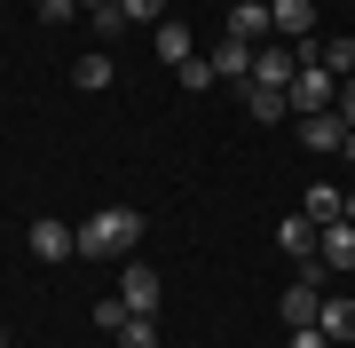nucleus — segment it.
<instances>
[{"mask_svg": "<svg viewBox=\"0 0 355 348\" xmlns=\"http://www.w3.org/2000/svg\"><path fill=\"white\" fill-rule=\"evenodd\" d=\"M135 238H142V214L135 206H95L87 222H79V254H87V261H127Z\"/></svg>", "mask_w": 355, "mask_h": 348, "instance_id": "obj_1", "label": "nucleus"}, {"mask_svg": "<svg viewBox=\"0 0 355 348\" xmlns=\"http://www.w3.org/2000/svg\"><path fill=\"white\" fill-rule=\"evenodd\" d=\"M268 24H277V40H316V0H277Z\"/></svg>", "mask_w": 355, "mask_h": 348, "instance_id": "obj_8", "label": "nucleus"}, {"mask_svg": "<svg viewBox=\"0 0 355 348\" xmlns=\"http://www.w3.org/2000/svg\"><path fill=\"white\" fill-rule=\"evenodd\" d=\"M79 16V0H40V24H71Z\"/></svg>", "mask_w": 355, "mask_h": 348, "instance_id": "obj_21", "label": "nucleus"}, {"mask_svg": "<svg viewBox=\"0 0 355 348\" xmlns=\"http://www.w3.org/2000/svg\"><path fill=\"white\" fill-rule=\"evenodd\" d=\"M32 254H40V261H71V254H79V230L55 222V214H40V222H32Z\"/></svg>", "mask_w": 355, "mask_h": 348, "instance_id": "obj_5", "label": "nucleus"}, {"mask_svg": "<svg viewBox=\"0 0 355 348\" xmlns=\"http://www.w3.org/2000/svg\"><path fill=\"white\" fill-rule=\"evenodd\" d=\"M331 111H340L347 127H355V79H340V103H331Z\"/></svg>", "mask_w": 355, "mask_h": 348, "instance_id": "obj_23", "label": "nucleus"}, {"mask_svg": "<svg viewBox=\"0 0 355 348\" xmlns=\"http://www.w3.org/2000/svg\"><path fill=\"white\" fill-rule=\"evenodd\" d=\"M111 79H119V64H111V56H79V64H71V88H87V95H103V88H111Z\"/></svg>", "mask_w": 355, "mask_h": 348, "instance_id": "obj_14", "label": "nucleus"}, {"mask_svg": "<svg viewBox=\"0 0 355 348\" xmlns=\"http://www.w3.org/2000/svg\"><path fill=\"white\" fill-rule=\"evenodd\" d=\"M308 64H324L331 79H355V40H308Z\"/></svg>", "mask_w": 355, "mask_h": 348, "instance_id": "obj_12", "label": "nucleus"}, {"mask_svg": "<svg viewBox=\"0 0 355 348\" xmlns=\"http://www.w3.org/2000/svg\"><path fill=\"white\" fill-rule=\"evenodd\" d=\"M229 40H245V48L277 40V24H268V0H237V8H229Z\"/></svg>", "mask_w": 355, "mask_h": 348, "instance_id": "obj_6", "label": "nucleus"}, {"mask_svg": "<svg viewBox=\"0 0 355 348\" xmlns=\"http://www.w3.org/2000/svg\"><path fill=\"white\" fill-rule=\"evenodd\" d=\"M292 348H331V340L316 333V324H292Z\"/></svg>", "mask_w": 355, "mask_h": 348, "instance_id": "obj_22", "label": "nucleus"}, {"mask_svg": "<svg viewBox=\"0 0 355 348\" xmlns=\"http://www.w3.org/2000/svg\"><path fill=\"white\" fill-rule=\"evenodd\" d=\"M237 95H245V111H253V119H261V127H277V119L292 111V95H284V88H261V79H245V88H237Z\"/></svg>", "mask_w": 355, "mask_h": 348, "instance_id": "obj_10", "label": "nucleus"}, {"mask_svg": "<svg viewBox=\"0 0 355 348\" xmlns=\"http://www.w3.org/2000/svg\"><path fill=\"white\" fill-rule=\"evenodd\" d=\"M190 56H198V40H190V24H182V16H166V24H158V64H190Z\"/></svg>", "mask_w": 355, "mask_h": 348, "instance_id": "obj_11", "label": "nucleus"}, {"mask_svg": "<svg viewBox=\"0 0 355 348\" xmlns=\"http://www.w3.org/2000/svg\"><path fill=\"white\" fill-rule=\"evenodd\" d=\"M268 8H277V0H268Z\"/></svg>", "mask_w": 355, "mask_h": 348, "instance_id": "obj_27", "label": "nucleus"}, {"mask_svg": "<svg viewBox=\"0 0 355 348\" xmlns=\"http://www.w3.org/2000/svg\"><path fill=\"white\" fill-rule=\"evenodd\" d=\"M214 72L245 88V79H253V48H245V40H221V48H214Z\"/></svg>", "mask_w": 355, "mask_h": 348, "instance_id": "obj_16", "label": "nucleus"}, {"mask_svg": "<svg viewBox=\"0 0 355 348\" xmlns=\"http://www.w3.org/2000/svg\"><path fill=\"white\" fill-rule=\"evenodd\" d=\"M158 293H166V277L150 270V261H127V277H119V301H127L135 317H158Z\"/></svg>", "mask_w": 355, "mask_h": 348, "instance_id": "obj_2", "label": "nucleus"}, {"mask_svg": "<svg viewBox=\"0 0 355 348\" xmlns=\"http://www.w3.org/2000/svg\"><path fill=\"white\" fill-rule=\"evenodd\" d=\"M0 348H8V324H0Z\"/></svg>", "mask_w": 355, "mask_h": 348, "instance_id": "obj_26", "label": "nucleus"}, {"mask_svg": "<svg viewBox=\"0 0 355 348\" xmlns=\"http://www.w3.org/2000/svg\"><path fill=\"white\" fill-rule=\"evenodd\" d=\"M174 79H182V88H190V95H205V88H214L221 72H214V56H190V64H182Z\"/></svg>", "mask_w": 355, "mask_h": 348, "instance_id": "obj_17", "label": "nucleus"}, {"mask_svg": "<svg viewBox=\"0 0 355 348\" xmlns=\"http://www.w3.org/2000/svg\"><path fill=\"white\" fill-rule=\"evenodd\" d=\"M111 340H119V348H158V324H150V317H127Z\"/></svg>", "mask_w": 355, "mask_h": 348, "instance_id": "obj_18", "label": "nucleus"}, {"mask_svg": "<svg viewBox=\"0 0 355 348\" xmlns=\"http://www.w3.org/2000/svg\"><path fill=\"white\" fill-rule=\"evenodd\" d=\"M347 167H355V127H347Z\"/></svg>", "mask_w": 355, "mask_h": 348, "instance_id": "obj_24", "label": "nucleus"}, {"mask_svg": "<svg viewBox=\"0 0 355 348\" xmlns=\"http://www.w3.org/2000/svg\"><path fill=\"white\" fill-rule=\"evenodd\" d=\"M316 261H324L331 277L355 270V222H324V230H316Z\"/></svg>", "mask_w": 355, "mask_h": 348, "instance_id": "obj_4", "label": "nucleus"}, {"mask_svg": "<svg viewBox=\"0 0 355 348\" xmlns=\"http://www.w3.org/2000/svg\"><path fill=\"white\" fill-rule=\"evenodd\" d=\"M277 245H284L292 261H316V222H308V214H284L277 222Z\"/></svg>", "mask_w": 355, "mask_h": 348, "instance_id": "obj_13", "label": "nucleus"}, {"mask_svg": "<svg viewBox=\"0 0 355 348\" xmlns=\"http://www.w3.org/2000/svg\"><path fill=\"white\" fill-rule=\"evenodd\" d=\"M300 142L308 151H347V119L340 111H300Z\"/></svg>", "mask_w": 355, "mask_h": 348, "instance_id": "obj_7", "label": "nucleus"}, {"mask_svg": "<svg viewBox=\"0 0 355 348\" xmlns=\"http://www.w3.org/2000/svg\"><path fill=\"white\" fill-rule=\"evenodd\" d=\"M316 333H324L331 348H355V301H331V293H324V309H316Z\"/></svg>", "mask_w": 355, "mask_h": 348, "instance_id": "obj_9", "label": "nucleus"}, {"mask_svg": "<svg viewBox=\"0 0 355 348\" xmlns=\"http://www.w3.org/2000/svg\"><path fill=\"white\" fill-rule=\"evenodd\" d=\"M340 103V79H331L324 64H300V79H292V111H331Z\"/></svg>", "mask_w": 355, "mask_h": 348, "instance_id": "obj_3", "label": "nucleus"}, {"mask_svg": "<svg viewBox=\"0 0 355 348\" xmlns=\"http://www.w3.org/2000/svg\"><path fill=\"white\" fill-rule=\"evenodd\" d=\"M127 8V24H166V0H119Z\"/></svg>", "mask_w": 355, "mask_h": 348, "instance_id": "obj_20", "label": "nucleus"}, {"mask_svg": "<svg viewBox=\"0 0 355 348\" xmlns=\"http://www.w3.org/2000/svg\"><path fill=\"white\" fill-rule=\"evenodd\" d=\"M308 222H316V230H324V222H347V190H331V182H316V190H308V206H300Z\"/></svg>", "mask_w": 355, "mask_h": 348, "instance_id": "obj_15", "label": "nucleus"}, {"mask_svg": "<svg viewBox=\"0 0 355 348\" xmlns=\"http://www.w3.org/2000/svg\"><path fill=\"white\" fill-rule=\"evenodd\" d=\"M127 317H135V309H127V301H119V293H111V301H95V333H119V324H127Z\"/></svg>", "mask_w": 355, "mask_h": 348, "instance_id": "obj_19", "label": "nucleus"}, {"mask_svg": "<svg viewBox=\"0 0 355 348\" xmlns=\"http://www.w3.org/2000/svg\"><path fill=\"white\" fill-rule=\"evenodd\" d=\"M347 222H355V190H347Z\"/></svg>", "mask_w": 355, "mask_h": 348, "instance_id": "obj_25", "label": "nucleus"}]
</instances>
